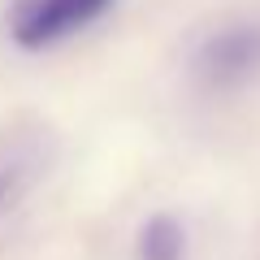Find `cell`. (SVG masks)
Instances as JSON below:
<instances>
[{
    "label": "cell",
    "mask_w": 260,
    "mask_h": 260,
    "mask_svg": "<svg viewBox=\"0 0 260 260\" xmlns=\"http://www.w3.org/2000/svg\"><path fill=\"white\" fill-rule=\"evenodd\" d=\"M26 182H30L26 160H5V165H0V213L18 204V195L26 191Z\"/></svg>",
    "instance_id": "cell-4"
},
{
    "label": "cell",
    "mask_w": 260,
    "mask_h": 260,
    "mask_svg": "<svg viewBox=\"0 0 260 260\" xmlns=\"http://www.w3.org/2000/svg\"><path fill=\"white\" fill-rule=\"evenodd\" d=\"M256 70H260V26H251V22L213 30L195 52V74L213 91H230V87L247 83Z\"/></svg>",
    "instance_id": "cell-2"
},
{
    "label": "cell",
    "mask_w": 260,
    "mask_h": 260,
    "mask_svg": "<svg viewBox=\"0 0 260 260\" xmlns=\"http://www.w3.org/2000/svg\"><path fill=\"white\" fill-rule=\"evenodd\" d=\"M186 234L174 217H152L139 230V260H182Z\"/></svg>",
    "instance_id": "cell-3"
},
{
    "label": "cell",
    "mask_w": 260,
    "mask_h": 260,
    "mask_svg": "<svg viewBox=\"0 0 260 260\" xmlns=\"http://www.w3.org/2000/svg\"><path fill=\"white\" fill-rule=\"evenodd\" d=\"M113 9V0H13L9 9V35L26 52L65 44L70 35L87 30Z\"/></svg>",
    "instance_id": "cell-1"
}]
</instances>
